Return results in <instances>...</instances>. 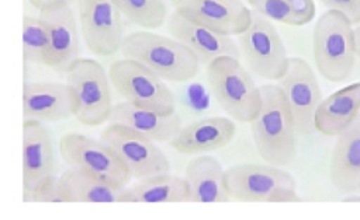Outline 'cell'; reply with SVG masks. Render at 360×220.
<instances>
[{
    "instance_id": "obj_1",
    "label": "cell",
    "mask_w": 360,
    "mask_h": 220,
    "mask_svg": "<svg viewBox=\"0 0 360 220\" xmlns=\"http://www.w3.org/2000/svg\"><path fill=\"white\" fill-rule=\"evenodd\" d=\"M262 106L252 125L259 156L273 165H288L297 156V129L287 99L278 85H260Z\"/></svg>"
},
{
    "instance_id": "obj_2",
    "label": "cell",
    "mask_w": 360,
    "mask_h": 220,
    "mask_svg": "<svg viewBox=\"0 0 360 220\" xmlns=\"http://www.w3.org/2000/svg\"><path fill=\"white\" fill-rule=\"evenodd\" d=\"M121 53L170 83H183L194 78L201 63L198 56L176 38L149 31H136L125 35Z\"/></svg>"
},
{
    "instance_id": "obj_3",
    "label": "cell",
    "mask_w": 360,
    "mask_h": 220,
    "mask_svg": "<svg viewBox=\"0 0 360 220\" xmlns=\"http://www.w3.org/2000/svg\"><path fill=\"white\" fill-rule=\"evenodd\" d=\"M314 60L321 76L329 81L346 80L356 63V35L350 18L339 10L325 11L312 34Z\"/></svg>"
},
{
    "instance_id": "obj_4",
    "label": "cell",
    "mask_w": 360,
    "mask_h": 220,
    "mask_svg": "<svg viewBox=\"0 0 360 220\" xmlns=\"http://www.w3.org/2000/svg\"><path fill=\"white\" fill-rule=\"evenodd\" d=\"M207 81L221 109L233 121L252 123L262 106V91L238 57L219 56L207 64Z\"/></svg>"
},
{
    "instance_id": "obj_5",
    "label": "cell",
    "mask_w": 360,
    "mask_h": 220,
    "mask_svg": "<svg viewBox=\"0 0 360 220\" xmlns=\"http://www.w3.org/2000/svg\"><path fill=\"white\" fill-rule=\"evenodd\" d=\"M108 77L124 101L160 114L176 111V98L165 80L139 62L127 57L114 60Z\"/></svg>"
},
{
    "instance_id": "obj_6",
    "label": "cell",
    "mask_w": 360,
    "mask_h": 220,
    "mask_svg": "<svg viewBox=\"0 0 360 220\" xmlns=\"http://www.w3.org/2000/svg\"><path fill=\"white\" fill-rule=\"evenodd\" d=\"M110 77L94 59L79 57L66 71V84L76 98L75 118L86 126L110 121L112 111Z\"/></svg>"
},
{
    "instance_id": "obj_7",
    "label": "cell",
    "mask_w": 360,
    "mask_h": 220,
    "mask_svg": "<svg viewBox=\"0 0 360 220\" xmlns=\"http://www.w3.org/2000/svg\"><path fill=\"white\" fill-rule=\"evenodd\" d=\"M238 45L255 76L277 81L285 74L290 57L278 31L264 15L253 11L250 25L238 35Z\"/></svg>"
},
{
    "instance_id": "obj_8",
    "label": "cell",
    "mask_w": 360,
    "mask_h": 220,
    "mask_svg": "<svg viewBox=\"0 0 360 220\" xmlns=\"http://www.w3.org/2000/svg\"><path fill=\"white\" fill-rule=\"evenodd\" d=\"M100 140L108 146L135 179L169 172L170 163L156 142L121 123L110 122Z\"/></svg>"
},
{
    "instance_id": "obj_9",
    "label": "cell",
    "mask_w": 360,
    "mask_h": 220,
    "mask_svg": "<svg viewBox=\"0 0 360 220\" xmlns=\"http://www.w3.org/2000/svg\"><path fill=\"white\" fill-rule=\"evenodd\" d=\"M294 116L300 136L315 130V112L322 101V92L312 67L301 57H290L285 74L277 80Z\"/></svg>"
},
{
    "instance_id": "obj_10",
    "label": "cell",
    "mask_w": 360,
    "mask_h": 220,
    "mask_svg": "<svg viewBox=\"0 0 360 220\" xmlns=\"http://www.w3.org/2000/svg\"><path fill=\"white\" fill-rule=\"evenodd\" d=\"M59 153L69 167L90 171L118 186L125 188L132 178L114 151L101 140L68 133L59 140Z\"/></svg>"
},
{
    "instance_id": "obj_11",
    "label": "cell",
    "mask_w": 360,
    "mask_h": 220,
    "mask_svg": "<svg viewBox=\"0 0 360 220\" xmlns=\"http://www.w3.org/2000/svg\"><path fill=\"white\" fill-rule=\"evenodd\" d=\"M80 29L87 49L97 56H112L124 41L122 14L112 0H79Z\"/></svg>"
},
{
    "instance_id": "obj_12",
    "label": "cell",
    "mask_w": 360,
    "mask_h": 220,
    "mask_svg": "<svg viewBox=\"0 0 360 220\" xmlns=\"http://www.w3.org/2000/svg\"><path fill=\"white\" fill-rule=\"evenodd\" d=\"M226 189L231 200L273 202L285 186L295 188L294 177L273 164H240L226 170Z\"/></svg>"
},
{
    "instance_id": "obj_13",
    "label": "cell",
    "mask_w": 360,
    "mask_h": 220,
    "mask_svg": "<svg viewBox=\"0 0 360 220\" xmlns=\"http://www.w3.org/2000/svg\"><path fill=\"white\" fill-rule=\"evenodd\" d=\"M174 11L187 20L222 35H240L252 22V14L242 0H172Z\"/></svg>"
},
{
    "instance_id": "obj_14",
    "label": "cell",
    "mask_w": 360,
    "mask_h": 220,
    "mask_svg": "<svg viewBox=\"0 0 360 220\" xmlns=\"http://www.w3.org/2000/svg\"><path fill=\"white\" fill-rule=\"evenodd\" d=\"M48 34L45 66L66 73L79 59V31L73 10L69 4L51 6L39 10Z\"/></svg>"
},
{
    "instance_id": "obj_15",
    "label": "cell",
    "mask_w": 360,
    "mask_h": 220,
    "mask_svg": "<svg viewBox=\"0 0 360 220\" xmlns=\"http://www.w3.org/2000/svg\"><path fill=\"white\" fill-rule=\"evenodd\" d=\"M55 154L49 130L42 121L25 119L22 123V199L45 178L53 175Z\"/></svg>"
},
{
    "instance_id": "obj_16",
    "label": "cell",
    "mask_w": 360,
    "mask_h": 220,
    "mask_svg": "<svg viewBox=\"0 0 360 220\" xmlns=\"http://www.w3.org/2000/svg\"><path fill=\"white\" fill-rule=\"evenodd\" d=\"M22 111L25 119L56 122L75 115L76 98L68 84L32 81L24 84Z\"/></svg>"
},
{
    "instance_id": "obj_17",
    "label": "cell",
    "mask_w": 360,
    "mask_h": 220,
    "mask_svg": "<svg viewBox=\"0 0 360 220\" xmlns=\"http://www.w3.org/2000/svg\"><path fill=\"white\" fill-rule=\"evenodd\" d=\"M166 28L173 38L188 46L205 64L225 55L238 59L240 56L239 45H236L229 35L218 34L207 27L193 22L177 11H173L169 15Z\"/></svg>"
},
{
    "instance_id": "obj_18",
    "label": "cell",
    "mask_w": 360,
    "mask_h": 220,
    "mask_svg": "<svg viewBox=\"0 0 360 220\" xmlns=\"http://www.w3.org/2000/svg\"><path fill=\"white\" fill-rule=\"evenodd\" d=\"M236 126L225 116H208L193 121L169 142L172 149L187 156H200L226 147L235 137Z\"/></svg>"
},
{
    "instance_id": "obj_19",
    "label": "cell",
    "mask_w": 360,
    "mask_h": 220,
    "mask_svg": "<svg viewBox=\"0 0 360 220\" xmlns=\"http://www.w3.org/2000/svg\"><path fill=\"white\" fill-rule=\"evenodd\" d=\"M329 178L342 195L360 192V121L338 135L329 160Z\"/></svg>"
},
{
    "instance_id": "obj_20",
    "label": "cell",
    "mask_w": 360,
    "mask_h": 220,
    "mask_svg": "<svg viewBox=\"0 0 360 220\" xmlns=\"http://www.w3.org/2000/svg\"><path fill=\"white\" fill-rule=\"evenodd\" d=\"M110 122L125 125L156 143L170 142L183 126L181 118L176 111L160 114L158 111L135 106L127 101L112 106Z\"/></svg>"
},
{
    "instance_id": "obj_21",
    "label": "cell",
    "mask_w": 360,
    "mask_h": 220,
    "mask_svg": "<svg viewBox=\"0 0 360 220\" xmlns=\"http://www.w3.org/2000/svg\"><path fill=\"white\" fill-rule=\"evenodd\" d=\"M226 171L215 157L200 154L186 165V179L188 184V202L221 203L229 202L226 189Z\"/></svg>"
},
{
    "instance_id": "obj_22",
    "label": "cell",
    "mask_w": 360,
    "mask_h": 220,
    "mask_svg": "<svg viewBox=\"0 0 360 220\" xmlns=\"http://www.w3.org/2000/svg\"><path fill=\"white\" fill-rule=\"evenodd\" d=\"M360 112V81L349 84L322 99L315 112V130L338 136L346 130Z\"/></svg>"
},
{
    "instance_id": "obj_23",
    "label": "cell",
    "mask_w": 360,
    "mask_h": 220,
    "mask_svg": "<svg viewBox=\"0 0 360 220\" xmlns=\"http://www.w3.org/2000/svg\"><path fill=\"white\" fill-rule=\"evenodd\" d=\"M59 184L66 202L111 203L120 202L122 186H118L90 171L82 168H68L60 177Z\"/></svg>"
},
{
    "instance_id": "obj_24",
    "label": "cell",
    "mask_w": 360,
    "mask_h": 220,
    "mask_svg": "<svg viewBox=\"0 0 360 220\" xmlns=\"http://www.w3.org/2000/svg\"><path fill=\"white\" fill-rule=\"evenodd\" d=\"M120 202L135 203H176L188 202V184L186 178L170 175L169 172L156 174L141 179L131 188H124Z\"/></svg>"
},
{
    "instance_id": "obj_25",
    "label": "cell",
    "mask_w": 360,
    "mask_h": 220,
    "mask_svg": "<svg viewBox=\"0 0 360 220\" xmlns=\"http://www.w3.org/2000/svg\"><path fill=\"white\" fill-rule=\"evenodd\" d=\"M121 14L145 29H156L167 21V6L163 0H112Z\"/></svg>"
},
{
    "instance_id": "obj_26",
    "label": "cell",
    "mask_w": 360,
    "mask_h": 220,
    "mask_svg": "<svg viewBox=\"0 0 360 220\" xmlns=\"http://www.w3.org/2000/svg\"><path fill=\"white\" fill-rule=\"evenodd\" d=\"M48 48V34L44 21L38 17L25 15L22 21V53L25 63L44 64Z\"/></svg>"
},
{
    "instance_id": "obj_27",
    "label": "cell",
    "mask_w": 360,
    "mask_h": 220,
    "mask_svg": "<svg viewBox=\"0 0 360 220\" xmlns=\"http://www.w3.org/2000/svg\"><path fill=\"white\" fill-rule=\"evenodd\" d=\"M253 10L269 20L285 24L300 25L295 8L290 0H249Z\"/></svg>"
},
{
    "instance_id": "obj_28",
    "label": "cell",
    "mask_w": 360,
    "mask_h": 220,
    "mask_svg": "<svg viewBox=\"0 0 360 220\" xmlns=\"http://www.w3.org/2000/svg\"><path fill=\"white\" fill-rule=\"evenodd\" d=\"M25 202H66L59 178L53 175L42 179L28 195Z\"/></svg>"
},
{
    "instance_id": "obj_29",
    "label": "cell",
    "mask_w": 360,
    "mask_h": 220,
    "mask_svg": "<svg viewBox=\"0 0 360 220\" xmlns=\"http://www.w3.org/2000/svg\"><path fill=\"white\" fill-rule=\"evenodd\" d=\"M330 10L345 13L353 24H360V0H321Z\"/></svg>"
},
{
    "instance_id": "obj_30",
    "label": "cell",
    "mask_w": 360,
    "mask_h": 220,
    "mask_svg": "<svg viewBox=\"0 0 360 220\" xmlns=\"http://www.w3.org/2000/svg\"><path fill=\"white\" fill-rule=\"evenodd\" d=\"M249 1V0H248ZM295 8L300 25H305L312 21L315 15V4L314 0H290Z\"/></svg>"
},
{
    "instance_id": "obj_31",
    "label": "cell",
    "mask_w": 360,
    "mask_h": 220,
    "mask_svg": "<svg viewBox=\"0 0 360 220\" xmlns=\"http://www.w3.org/2000/svg\"><path fill=\"white\" fill-rule=\"evenodd\" d=\"M72 1H79V0H30L31 6L35 7L37 10H44L51 6H58V4H69Z\"/></svg>"
},
{
    "instance_id": "obj_32",
    "label": "cell",
    "mask_w": 360,
    "mask_h": 220,
    "mask_svg": "<svg viewBox=\"0 0 360 220\" xmlns=\"http://www.w3.org/2000/svg\"><path fill=\"white\" fill-rule=\"evenodd\" d=\"M354 35H356V52H357V56L360 57V25L354 28Z\"/></svg>"
}]
</instances>
